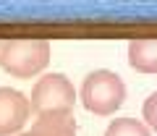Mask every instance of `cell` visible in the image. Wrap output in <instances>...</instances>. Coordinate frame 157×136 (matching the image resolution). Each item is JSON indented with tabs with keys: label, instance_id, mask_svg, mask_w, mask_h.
Here are the masks:
<instances>
[{
	"label": "cell",
	"instance_id": "obj_6",
	"mask_svg": "<svg viewBox=\"0 0 157 136\" xmlns=\"http://www.w3.org/2000/svg\"><path fill=\"white\" fill-rule=\"evenodd\" d=\"M128 63L141 74H157V40H134L128 45Z\"/></svg>",
	"mask_w": 157,
	"mask_h": 136
},
{
	"label": "cell",
	"instance_id": "obj_9",
	"mask_svg": "<svg viewBox=\"0 0 157 136\" xmlns=\"http://www.w3.org/2000/svg\"><path fill=\"white\" fill-rule=\"evenodd\" d=\"M0 47H3V40H0Z\"/></svg>",
	"mask_w": 157,
	"mask_h": 136
},
{
	"label": "cell",
	"instance_id": "obj_10",
	"mask_svg": "<svg viewBox=\"0 0 157 136\" xmlns=\"http://www.w3.org/2000/svg\"><path fill=\"white\" fill-rule=\"evenodd\" d=\"M21 136H26V134H21Z\"/></svg>",
	"mask_w": 157,
	"mask_h": 136
},
{
	"label": "cell",
	"instance_id": "obj_5",
	"mask_svg": "<svg viewBox=\"0 0 157 136\" xmlns=\"http://www.w3.org/2000/svg\"><path fill=\"white\" fill-rule=\"evenodd\" d=\"M26 136H76V118L71 110H52L37 115Z\"/></svg>",
	"mask_w": 157,
	"mask_h": 136
},
{
	"label": "cell",
	"instance_id": "obj_3",
	"mask_svg": "<svg viewBox=\"0 0 157 136\" xmlns=\"http://www.w3.org/2000/svg\"><path fill=\"white\" fill-rule=\"evenodd\" d=\"M76 102V89L63 74H47L34 84L29 108L37 115L52 113V110H71Z\"/></svg>",
	"mask_w": 157,
	"mask_h": 136
},
{
	"label": "cell",
	"instance_id": "obj_2",
	"mask_svg": "<svg viewBox=\"0 0 157 136\" xmlns=\"http://www.w3.org/2000/svg\"><path fill=\"white\" fill-rule=\"evenodd\" d=\"M126 100V84L113 71H92L81 84V102L94 115H110L115 113Z\"/></svg>",
	"mask_w": 157,
	"mask_h": 136
},
{
	"label": "cell",
	"instance_id": "obj_8",
	"mask_svg": "<svg viewBox=\"0 0 157 136\" xmlns=\"http://www.w3.org/2000/svg\"><path fill=\"white\" fill-rule=\"evenodd\" d=\"M144 120H147V128H152V131H157V92L155 94H149L144 100Z\"/></svg>",
	"mask_w": 157,
	"mask_h": 136
},
{
	"label": "cell",
	"instance_id": "obj_1",
	"mask_svg": "<svg viewBox=\"0 0 157 136\" xmlns=\"http://www.w3.org/2000/svg\"><path fill=\"white\" fill-rule=\"evenodd\" d=\"M50 63L47 40H6L0 47V68L11 76L26 79Z\"/></svg>",
	"mask_w": 157,
	"mask_h": 136
},
{
	"label": "cell",
	"instance_id": "obj_4",
	"mask_svg": "<svg viewBox=\"0 0 157 136\" xmlns=\"http://www.w3.org/2000/svg\"><path fill=\"white\" fill-rule=\"evenodd\" d=\"M32 113L29 100L18 89L0 86V136L16 134L26 126V118Z\"/></svg>",
	"mask_w": 157,
	"mask_h": 136
},
{
	"label": "cell",
	"instance_id": "obj_7",
	"mask_svg": "<svg viewBox=\"0 0 157 136\" xmlns=\"http://www.w3.org/2000/svg\"><path fill=\"white\" fill-rule=\"evenodd\" d=\"M105 136H152V131L136 118H115L107 126Z\"/></svg>",
	"mask_w": 157,
	"mask_h": 136
}]
</instances>
